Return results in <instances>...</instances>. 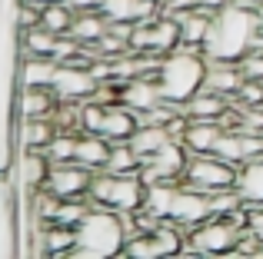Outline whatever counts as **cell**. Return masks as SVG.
Wrapping results in <instances>:
<instances>
[{"instance_id":"cell-1","label":"cell","mask_w":263,"mask_h":259,"mask_svg":"<svg viewBox=\"0 0 263 259\" xmlns=\"http://www.w3.org/2000/svg\"><path fill=\"white\" fill-rule=\"evenodd\" d=\"M257 13L250 7L237 4L233 0L230 7L217 10L210 24V33L203 40V57L206 60H230V63H240L247 53L253 50V40H257Z\"/></svg>"},{"instance_id":"cell-2","label":"cell","mask_w":263,"mask_h":259,"mask_svg":"<svg viewBox=\"0 0 263 259\" xmlns=\"http://www.w3.org/2000/svg\"><path fill=\"white\" fill-rule=\"evenodd\" d=\"M123 243H127V223L123 213L107 206H93L77 226V246H73V259H107L120 256Z\"/></svg>"},{"instance_id":"cell-3","label":"cell","mask_w":263,"mask_h":259,"mask_svg":"<svg viewBox=\"0 0 263 259\" xmlns=\"http://www.w3.org/2000/svg\"><path fill=\"white\" fill-rule=\"evenodd\" d=\"M206 77V57L200 50H186L177 47L174 53L160 60V73H157V87H160L163 100L174 106H183L193 93L203 87Z\"/></svg>"},{"instance_id":"cell-4","label":"cell","mask_w":263,"mask_h":259,"mask_svg":"<svg viewBox=\"0 0 263 259\" xmlns=\"http://www.w3.org/2000/svg\"><path fill=\"white\" fill-rule=\"evenodd\" d=\"M240 236H243V226L233 216H206L186 233V240L200 256H227L240 243Z\"/></svg>"},{"instance_id":"cell-5","label":"cell","mask_w":263,"mask_h":259,"mask_svg":"<svg viewBox=\"0 0 263 259\" xmlns=\"http://www.w3.org/2000/svg\"><path fill=\"white\" fill-rule=\"evenodd\" d=\"M237 169L233 163H227L223 156L217 153H197L186 160V173L180 183L200 189V193H217V189H227L237 183Z\"/></svg>"},{"instance_id":"cell-6","label":"cell","mask_w":263,"mask_h":259,"mask_svg":"<svg viewBox=\"0 0 263 259\" xmlns=\"http://www.w3.org/2000/svg\"><path fill=\"white\" fill-rule=\"evenodd\" d=\"M100 80L93 77L90 67H73V63H60L57 77H53V90H57L60 103H87L93 100Z\"/></svg>"},{"instance_id":"cell-7","label":"cell","mask_w":263,"mask_h":259,"mask_svg":"<svg viewBox=\"0 0 263 259\" xmlns=\"http://www.w3.org/2000/svg\"><path fill=\"white\" fill-rule=\"evenodd\" d=\"M90 180H93V169L80 166L77 160L70 163H50V176H47V186L53 196L60 200H73V196H87Z\"/></svg>"},{"instance_id":"cell-8","label":"cell","mask_w":263,"mask_h":259,"mask_svg":"<svg viewBox=\"0 0 263 259\" xmlns=\"http://www.w3.org/2000/svg\"><path fill=\"white\" fill-rule=\"evenodd\" d=\"M206 216H213V209H210V193H200V189L180 183L167 220H174L177 226H183L186 233H190V229L197 226V223H203Z\"/></svg>"},{"instance_id":"cell-9","label":"cell","mask_w":263,"mask_h":259,"mask_svg":"<svg viewBox=\"0 0 263 259\" xmlns=\"http://www.w3.org/2000/svg\"><path fill=\"white\" fill-rule=\"evenodd\" d=\"M13 183H17L20 193H37L47 186V176H50V160H47L44 149H17V160H13Z\"/></svg>"},{"instance_id":"cell-10","label":"cell","mask_w":263,"mask_h":259,"mask_svg":"<svg viewBox=\"0 0 263 259\" xmlns=\"http://www.w3.org/2000/svg\"><path fill=\"white\" fill-rule=\"evenodd\" d=\"M213 153L223 156L233 166H243L253 156H263V136L250 133V130H223V136H220L217 146H213Z\"/></svg>"},{"instance_id":"cell-11","label":"cell","mask_w":263,"mask_h":259,"mask_svg":"<svg viewBox=\"0 0 263 259\" xmlns=\"http://www.w3.org/2000/svg\"><path fill=\"white\" fill-rule=\"evenodd\" d=\"M57 106H60V97L53 87H17V93H13V117L20 120L53 117Z\"/></svg>"},{"instance_id":"cell-12","label":"cell","mask_w":263,"mask_h":259,"mask_svg":"<svg viewBox=\"0 0 263 259\" xmlns=\"http://www.w3.org/2000/svg\"><path fill=\"white\" fill-rule=\"evenodd\" d=\"M120 103L130 106L137 117H147L150 110H157V106L163 103V93H160V87H157L154 77H134V80L123 83Z\"/></svg>"},{"instance_id":"cell-13","label":"cell","mask_w":263,"mask_h":259,"mask_svg":"<svg viewBox=\"0 0 263 259\" xmlns=\"http://www.w3.org/2000/svg\"><path fill=\"white\" fill-rule=\"evenodd\" d=\"M143 200H147V183L140 180V173L114 176V189H110V209L117 213H140Z\"/></svg>"},{"instance_id":"cell-14","label":"cell","mask_w":263,"mask_h":259,"mask_svg":"<svg viewBox=\"0 0 263 259\" xmlns=\"http://www.w3.org/2000/svg\"><path fill=\"white\" fill-rule=\"evenodd\" d=\"M57 130L60 126L53 123V117H37V120L13 117V143H17V149H44L57 136Z\"/></svg>"},{"instance_id":"cell-15","label":"cell","mask_w":263,"mask_h":259,"mask_svg":"<svg viewBox=\"0 0 263 259\" xmlns=\"http://www.w3.org/2000/svg\"><path fill=\"white\" fill-rule=\"evenodd\" d=\"M240 83H243V70L240 63H230V60H206V77H203V87L213 93H223L227 100L237 97Z\"/></svg>"},{"instance_id":"cell-16","label":"cell","mask_w":263,"mask_h":259,"mask_svg":"<svg viewBox=\"0 0 263 259\" xmlns=\"http://www.w3.org/2000/svg\"><path fill=\"white\" fill-rule=\"evenodd\" d=\"M57 67L60 63L53 57H20L17 60V87H53Z\"/></svg>"},{"instance_id":"cell-17","label":"cell","mask_w":263,"mask_h":259,"mask_svg":"<svg viewBox=\"0 0 263 259\" xmlns=\"http://www.w3.org/2000/svg\"><path fill=\"white\" fill-rule=\"evenodd\" d=\"M237 193L243 206H263V156H253L237 169Z\"/></svg>"},{"instance_id":"cell-18","label":"cell","mask_w":263,"mask_h":259,"mask_svg":"<svg viewBox=\"0 0 263 259\" xmlns=\"http://www.w3.org/2000/svg\"><path fill=\"white\" fill-rule=\"evenodd\" d=\"M180 110H183L190 120H220L227 110H230V100H227L223 93H213V90H206V87H200Z\"/></svg>"},{"instance_id":"cell-19","label":"cell","mask_w":263,"mask_h":259,"mask_svg":"<svg viewBox=\"0 0 263 259\" xmlns=\"http://www.w3.org/2000/svg\"><path fill=\"white\" fill-rule=\"evenodd\" d=\"M220 136H223V123H220V120H190V126H186V133H183V146H186L190 156L213 153Z\"/></svg>"},{"instance_id":"cell-20","label":"cell","mask_w":263,"mask_h":259,"mask_svg":"<svg viewBox=\"0 0 263 259\" xmlns=\"http://www.w3.org/2000/svg\"><path fill=\"white\" fill-rule=\"evenodd\" d=\"M137 126H140V117H137L130 106L114 103V106H107V117H103L100 136H107L110 143H120V140H130Z\"/></svg>"},{"instance_id":"cell-21","label":"cell","mask_w":263,"mask_h":259,"mask_svg":"<svg viewBox=\"0 0 263 259\" xmlns=\"http://www.w3.org/2000/svg\"><path fill=\"white\" fill-rule=\"evenodd\" d=\"M170 140H174V136L167 133V126H163V123H140L127 143L134 146V153L140 156V163H147L150 156H154L160 146H167Z\"/></svg>"},{"instance_id":"cell-22","label":"cell","mask_w":263,"mask_h":259,"mask_svg":"<svg viewBox=\"0 0 263 259\" xmlns=\"http://www.w3.org/2000/svg\"><path fill=\"white\" fill-rule=\"evenodd\" d=\"M107 156H110V140L100 133H77V156L73 160L87 169H103L107 166Z\"/></svg>"},{"instance_id":"cell-23","label":"cell","mask_w":263,"mask_h":259,"mask_svg":"<svg viewBox=\"0 0 263 259\" xmlns=\"http://www.w3.org/2000/svg\"><path fill=\"white\" fill-rule=\"evenodd\" d=\"M103 33H107V17H103L100 10H84V13H77L73 24H70V37L84 47H97V40H100Z\"/></svg>"},{"instance_id":"cell-24","label":"cell","mask_w":263,"mask_h":259,"mask_svg":"<svg viewBox=\"0 0 263 259\" xmlns=\"http://www.w3.org/2000/svg\"><path fill=\"white\" fill-rule=\"evenodd\" d=\"M154 27V53L157 57H167L180 47V20L174 13H160V17L150 20Z\"/></svg>"},{"instance_id":"cell-25","label":"cell","mask_w":263,"mask_h":259,"mask_svg":"<svg viewBox=\"0 0 263 259\" xmlns=\"http://www.w3.org/2000/svg\"><path fill=\"white\" fill-rule=\"evenodd\" d=\"M73 7L67 4V0H50V4H44V10H40V27H47L50 33H57V37H64V33H70V24H73Z\"/></svg>"},{"instance_id":"cell-26","label":"cell","mask_w":263,"mask_h":259,"mask_svg":"<svg viewBox=\"0 0 263 259\" xmlns=\"http://www.w3.org/2000/svg\"><path fill=\"white\" fill-rule=\"evenodd\" d=\"M103 173H114V176H127V173H140V156L134 153L127 140L120 143H110V156H107V166Z\"/></svg>"},{"instance_id":"cell-27","label":"cell","mask_w":263,"mask_h":259,"mask_svg":"<svg viewBox=\"0 0 263 259\" xmlns=\"http://www.w3.org/2000/svg\"><path fill=\"white\" fill-rule=\"evenodd\" d=\"M120 256H130V259H160L163 249H160V243H157L154 233H134L127 243H123Z\"/></svg>"},{"instance_id":"cell-28","label":"cell","mask_w":263,"mask_h":259,"mask_svg":"<svg viewBox=\"0 0 263 259\" xmlns=\"http://www.w3.org/2000/svg\"><path fill=\"white\" fill-rule=\"evenodd\" d=\"M44 153H47L50 163H70L73 156H77V133H70V130H57V136L44 146Z\"/></svg>"},{"instance_id":"cell-29","label":"cell","mask_w":263,"mask_h":259,"mask_svg":"<svg viewBox=\"0 0 263 259\" xmlns=\"http://www.w3.org/2000/svg\"><path fill=\"white\" fill-rule=\"evenodd\" d=\"M103 117H107V106L103 103H97V100L80 103V130H84V133H100Z\"/></svg>"},{"instance_id":"cell-30","label":"cell","mask_w":263,"mask_h":259,"mask_svg":"<svg viewBox=\"0 0 263 259\" xmlns=\"http://www.w3.org/2000/svg\"><path fill=\"white\" fill-rule=\"evenodd\" d=\"M240 70H243V77H257L263 80V50H250L243 60H240Z\"/></svg>"},{"instance_id":"cell-31","label":"cell","mask_w":263,"mask_h":259,"mask_svg":"<svg viewBox=\"0 0 263 259\" xmlns=\"http://www.w3.org/2000/svg\"><path fill=\"white\" fill-rule=\"evenodd\" d=\"M247 233L263 243V206H247Z\"/></svg>"},{"instance_id":"cell-32","label":"cell","mask_w":263,"mask_h":259,"mask_svg":"<svg viewBox=\"0 0 263 259\" xmlns=\"http://www.w3.org/2000/svg\"><path fill=\"white\" fill-rule=\"evenodd\" d=\"M67 4L73 7V13H84V10H100L103 0H67Z\"/></svg>"},{"instance_id":"cell-33","label":"cell","mask_w":263,"mask_h":259,"mask_svg":"<svg viewBox=\"0 0 263 259\" xmlns=\"http://www.w3.org/2000/svg\"><path fill=\"white\" fill-rule=\"evenodd\" d=\"M200 7H210V10H223V7H230L233 0H197Z\"/></svg>"},{"instance_id":"cell-34","label":"cell","mask_w":263,"mask_h":259,"mask_svg":"<svg viewBox=\"0 0 263 259\" xmlns=\"http://www.w3.org/2000/svg\"><path fill=\"white\" fill-rule=\"evenodd\" d=\"M253 13H257V24H260V30H263V0L257 4V10H253Z\"/></svg>"},{"instance_id":"cell-35","label":"cell","mask_w":263,"mask_h":259,"mask_svg":"<svg viewBox=\"0 0 263 259\" xmlns=\"http://www.w3.org/2000/svg\"><path fill=\"white\" fill-rule=\"evenodd\" d=\"M37 4H50V0H37Z\"/></svg>"},{"instance_id":"cell-36","label":"cell","mask_w":263,"mask_h":259,"mask_svg":"<svg viewBox=\"0 0 263 259\" xmlns=\"http://www.w3.org/2000/svg\"><path fill=\"white\" fill-rule=\"evenodd\" d=\"M260 136H263V133H260Z\"/></svg>"}]
</instances>
